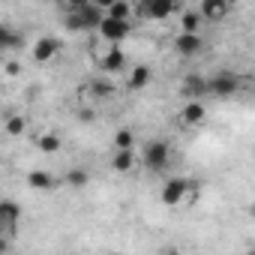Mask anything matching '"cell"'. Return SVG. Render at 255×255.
<instances>
[{"label": "cell", "mask_w": 255, "mask_h": 255, "mask_svg": "<svg viewBox=\"0 0 255 255\" xmlns=\"http://www.w3.org/2000/svg\"><path fill=\"white\" fill-rule=\"evenodd\" d=\"M237 87H240V81L231 72H216L213 78H207V93H213V96H231Z\"/></svg>", "instance_id": "1"}, {"label": "cell", "mask_w": 255, "mask_h": 255, "mask_svg": "<svg viewBox=\"0 0 255 255\" xmlns=\"http://www.w3.org/2000/svg\"><path fill=\"white\" fill-rule=\"evenodd\" d=\"M144 165L153 168V171L165 168V165H168V144H165V141H150V144H144Z\"/></svg>", "instance_id": "2"}, {"label": "cell", "mask_w": 255, "mask_h": 255, "mask_svg": "<svg viewBox=\"0 0 255 255\" xmlns=\"http://www.w3.org/2000/svg\"><path fill=\"white\" fill-rule=\"evenodd\" d=\"M99 33H102L108 42L120 45V42L126 39V33H129V24H126V21H117V18H102V24H99Z\"/></svg>", "instance_id": "3"}, {"label": "cell", "mask_w": 255, "mask_h": 255, "mask_svg": "<svg viewBox=\"0 0 255 255\" xmlns=\"http://www.w3.org/2000/svg\"><path fill=\"white\" fill-rule=\"evenodd\" d=\"M189 189H192L189 180H183V177H171V180L162 186V201H165V204H177Z\"/></svg>", "instance_id": "4"}, {"label": "cell", "mask_w": 255, "mask_h": 255, "mask_svg": "<svg viewBox=\"0 0 255 255\" xmlns=\"http://www.w3.org/2000/svg\"><path fill=\"white\" fill-rule=\"evenodd\" d=\"M123 63H126V57H123V51H120V48H111V51L99 60V66H102L105 72H120V69H123Z\"/></svg>", "instance_id": "5"}, {"label": "cell", "mask_w": 255, "mask_h": 255, "mask_svg": "<svg viewBox=\"0 0 255 255\" xmlns=\"http://www.w3.org/2000/svg\"><path fill=\"white\" fill-rule=\"evenodd\" d=\"M141 12L150 15V18H168V15L174 12V3H168V0H156V3L141 6Z\"/></svg>", "instance_id": "6"}, {"label": "cell", "mask_w": 255, "mask_h": 255, "mask_svg": "<svg viewBox=\"0 0 255 255\" xmlns=\"http://www.w3.org/2000/svg\"><path fill=\"white\" fill-rule=\"evenodd\" d=\"M174 45H177L180 54H195V51L201 48V39H198V33H180Z\"/></svg>", "instance_id": "7"}, {"label": "cell", "mask_w": 255, "mask_h": 255, "mask_svg": "<svg viewBox=\"0 0 255 255\" xmlns=\"http://www.w3.org/2000/svg\"><path fill=\"white\" fill-rule=\"evenodd\" d=\"M54 51H57V39H39L36 48H33V57L36 60H48V57H54Z\"/></svg>", "instance_id": "8"}, {"label": "cell", "mask_w": 255, "mask_h": 255, "mask_svg": "<svg viewBox=\"0 0 255 255\" xmlns=\"http://www.w3.org/2000/svg\"><path fill=\"white\" fill-rule=\"evenodd\" d=\"M183 90H186L189 96H204V93H207V81H204L201 75H189V78L183 81Z\"/></svg>", "instance_id": "9"}, {"label": "cell", "mask_w": 255, "mask_h": 255, "mask_svg": "<svg viewBox=\"0 0 255 255\" xmlns=\"http://www.w3.org/2000/svg\"><path fill=\"white\" fill-rule=\"evenodd\" d=\"M27 183H30L33 189H51V186H54V177L45 174V171H30V174H27Z\"/></svg>", "instance_id": "10"}, {"label": "cell", "mask_w": 255, "mask_h": 255, "mask_svg": "<svg viewBox=\"0 0 255 255\" xmlns=\"http://www.w3.org/2000/svg\"><path fill=\"white\" fill-rule=\"evenodd\" d=\"M0 216H3V222H6V225H12V222L21 216V207H18L15 201H9V198H6L3 204H0Z\"/></svg>", "instance_id": "11"}, {"label": "cell", "mask_w": 255, "mask_h": 255, "mask_svg": "<svg viewBox=\"0 0 255 255\" xmlns=\"http://www.w3.org/2000/svg\"><path fill=\"white\" fill-rule=\"evenodd\" d=\"M147 81H150V69H147V66H135L132 75H129V87L138 90V87H144Z\"/></svg>", "instance_id": "12"}, {"label": "cell", "mask_w": 255, "mask_h": 255, "mask_svg": "<svg viewBox=\"0 0 255 255\" xmlns=\"http://www.w3.org/2000/svg\"><path fill=\"white\" fill-rule=\"evenodd\" d=\"M225 12H228V3H204V6H201V15H204V18H210V21L222 18Z\"/></svg>", "instance_id": "13"}, {"label": "cell", "mask_w": 255, "mask_h": 255, "mask_svg": "<svg viewBox=\"0 0 255 255\" xmlns=\"http://www.w3.org/2000/svg\"><path fill=\"white\" fill-rule=\"evenodd\" d=\"M201 117H204V105H201V102H189V105L183 108V120H186V123H198Z\"/></svg>", "instance_id": "14"}, {"label": "cell", "mask_w": 255, "mask_h": 255, "mask_svg": "<svg viewBox=\"0 0 255 255\" xmlns=\"http://www.w3.org/2000/svg\"><path fill=\"white\" fill-rule=\"evenodd\" d=\"M198 21H201V9H192V12H186L183 15V33H195L198 30Z\"/></svg>", "instance_id": "15"}, {"label": "cell", "mask_w": 255, "mask_h": 255, "mask_svg": "<svg viewBox=\"0 0 255 255\" xmlns=\"http://www.w3.org/2000/svg\"><path fill=\"white\" fill-rule=\"evenodd\" d=\"M132 162H135V159H132L129 150H117V156H114V168H117V171H129Z\"/></svg>", "instance_id": "16"}, {"label": "cell", "mask_w": 255, "mask_h": 255, "mask_svg": "<svg viewBox=\"0 0 255 255\" xmlns=\"http://www.w3.org/2000/svg\"><path fill=\"white\" fill-rule=\"evenodd\" d=\"M114 144H117V150H132V132L129 129H120L114 135Z\"/></svg>", "instance_id": "17"}, {"label": "cell", "mask_w": 255, "mask_h": 255, "mask_svg": "<svg viewBox=\"0 0 255 255\" xmlns=\"http://www.w3.org/2000/svg\"><path fill=\"white\" fill-rule=\"evenodd\" d=\"M39 150H45V153L60 150V138H57V135H42V138H39Z\"/></svg>", "instance_id": "18"}, {"label": "cell", "mask_w": 255, "mask_h": 255, "mask_svg": "<svg viewBox=\"0 0 255 255\" xmlns=\"http://www.w3.org/2000/svg\"><path fill=\"white\" fill-rule=\"evenodd\" d=\"M126 15H129V6H126V3H111V6H108V18L126 21Z\"/></svg>", "instance_id": "19"}, {"label": "cell", "mask_w": 255, "mask_h": 255, "mask_svg": "<svg viewBox=\"0 0 255 255\" xmlns=\"http://www.w3.org/2000/svg\"><path fill=\"white\" fill-rule=\"evenodd\" d=\"M12 45H18V36L9 27H0V48H12Z\"/></svg>", "instance_id": "20"}, {"label": "cell", "mask_w": 255, "mask_h": 255, "mask_svg": "<svg viewBox=\"0 0 255 255\" xmlns=\"http://www.w3.org/2000/svg\"><path fill=\"white\" fill-rule=\"evenodd\" d=\"M6 132H9V135H21V132H24V120H21V117H9Z\"/></svg>", "instance_id": "21"}, {"label": "cell", "mask_w": 255, "mask_h": 255, "mask_svg": "<svg viewBox=\"0 0 255 255\" xmlns=\"http://www.w3.org/2000/svg\"><path fill=\"white\" fill-rule=\"evenodd\" d=\"M69 183L72 186H84L87 183V174L84 171H69Z\"/></svg>", "instance_id": "22"}, {"label": "cell", "mask_w": 255, "mask_h": 255, "mask_svg": "<svg viewBox=\"0 0 255 255\" xmlns=\"http://www.w3.org/2000/svg\"><path fill=\"white\" fill-rule=\"evenodd\" d=\"M93 93L108 96V93H111V84H105V81H93Z\"/></svg>", "instance_id": "23"}, {"label": "cell", "mask_w": 255, "mask_h": 255, "mask_svg": "<svg viewBox=\"0 0 255 255\" xmlns=\"http://www.w3.org/2000/svg\"><path fill=\"white\" fill-rule=\"evenodd\" d=\"M246 255H255V249H249V252H246Z\"/></svg>", "instance_id": "24"}, {"label": "cell", "mask_w": 255, "mask_h": 255, "mask_svg": "<svg viewBox=\"0 0 255 255\" xmlns=\"http://www.w3.org/2000/svg\"><path fill=\"white\" fill-rule=\"evenodd\" d=\"M252 213H255V207H252Z\"/></svg>", "instance_id": "25"}, {"label": "cell", "mask_w": 255, "mask_h": 255, "mask_svg": "<svg viewBox=\"0 0 255 255\" xmlns=\"http://www.w3.org/2000/svg\"><path fill=\"white\" fill-rule=\"evenodd\" d=\"M168 255H174V252H168Z\"/></svg>", "instance_id": "26"}]
</instances>
